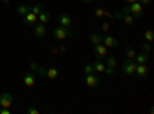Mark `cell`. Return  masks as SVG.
I'll return each mask as SVG.
<instances>
[{"instance_id": "cell-1", "label": "cell", "mask_w": 154, "mask_h": 114, "mask_svg": "<svg viewBox=\"0 0 154 114\" xmlns=\"http://www.w3.org/2000/svg\"><path fill=\"white\" fill-rule=\"evenodd\" d=\"M72 35V31L69 28H65V26H56L53 29V37L56 40H65V39H69V37Z\"/></svg>"}, {"instance_id": "cell-2", "label": "cell", "mask_w": 154, "mask_h": 114, "mask_svg": "<svg viewBox=\"0 0 154 114\" xmlns=\"http://www.w3.org/2000/svg\"><path fill=\"white\" fill-rule=\"evenodd\" d=\"M123 12H130V14H133V16H142V12H143V9H142V3L140 2H133V3H130L128 6H125L123 9H122Z\"/></svg>"}, {"instance_id": "cell-3", "label": "cell", "mask_w": 154, "mask_h": 114, "mask_svg": "<svg viewBox=\"0 0 154 114\" xmlns=\"http://www.w3.org/2000/svg\"><path fill=\"white\" fill-rule=\"evenodd\" d=\"M136 66H137V63L134 62V60H131V59H126L123 63H122V71H123V74L125 75H133L134 72H136Z\"/></svg>"}, {"instance_id": "cell-4", "label": "cell", "mask_w": 154, "mask_h": 114, "mask_svg": "<svg viewBox=\"0 0 154 114\" xmlns=\"http://www.w3.org/2000/svg\"><path fill=\"white\" fill-rule=\"evenodd\" d=\"M93 51H94V54H96V57L97 59H105L106 56H108V48L103 45V43H97V45H93Z\"/></svg>"}, {"instance_id": "cell-5", "label": "cell", "mask_w": 154, "mask_h": 114, "mask_svg": "<svg viewBox=\"0 0 154 114\" xmlns=\"http://www.w3.org/2000/svg\"><path fill=\"white\" fill-rule=\"evenodd\" d=\"M38 72H40L42 75H46V77L51 79V80H54V79L59 77V69H57L56 66H49V68H46V69L38 68Z\"/></svg>"}, {"instance_id": "cell-6", "label": "cell", "mask_w": 154, "mask_h": 114, "mask_svg": "<svg viewBox=\"0 0 154 114\" xmlns=\"http://www.w3.org/2000/svg\"><path fill=\"white\" fill-rule=\"evenodd\" d=\"M102 43H103L106 48H117L119 46V39L117 37H114V35H105V37H102Z\"/></svg>"}, {"instance_id": "cell-7", "label": "cell", "mask_w": 154, "mask_h": 114, "mask_svg": "<svg viewBox=\"0 0 154 114\" xmlns=\"http://www.w3.org/2000/svg\"><path fill=\"white\" fill-rule=\"evenodd\" d=\"M22 80H23V85H25V86H28V88L34 86V85H35V72L28 71L26 74H23Z\"/></svg>"}, {"instance_id": "cell-8", "label": "cell", "mask_w": 154, "mask_h": 114, "mask_svg": "<svg viewBox=\"0 0 154 114\" xmlns=\"http://www.w3.org/2000/svg\"><path fill=\"white\" fill-rule=\"evenodd\" d=\"M85 83H86L89 88H97V86L100 85V79L96 75V72H93V74H86Z\"/></svg>"}, {"instance_id": "cell-9", "label": "cell", "mask_w": 154, "mask_h": 114, "mask_svg": "<svg viewBox=\"0 0 154 114\" xmlns=\"http://www.w3.org/2000/svg\"><path fill=\"white\" fill-rule=\"evenodd\" d=\"M11 105H12V96L9 93H2L0 94V106L11 108Z\"/></svg>"}, {"instance_id": "cell-10", "label": "cell", "mask_w": 154, "mask_h": 114, "mask_svg": "<svg viewBox=\"0 0 154 114\" xmlns=\"http://www.w3.org/2000/svg\"><path fill=\"white\" fill-rule=\"evenodd\" d=\"M59 25L60 26H65V28H71V16L63 12V14L59 16Z\"/></svg>"}, {"instance_id": "cell-11", "label": "cell", "mask_w": 154, "mask_h": 114, "mask_svg": "<svg viewBox=\"0 0 154 114\" xmlns=\"http://www.w3.org/2000/svg\"><path fill=\"white\" fill-rule=\"evenodd\" d=\"M139 79H143L148 75V66H146V63H142V65H137L136 66V72H134Z\"/></svg>"}, {"instance_id": "cell-12", "label": "cell", "mask_w": 154, "mask_h": 114, "mask_svg": "<svg viewBox=\"0 0 154 114\" xmlns=\"http://www.w3.org/2000/svg\"><path fill=\"white\" fill-rule=\"evenodd\" d=\"M105 66H106V69L116 71V68H117V59L114 56H106L105 57Z\"/></svg>"}, {"instance_id": "cell-13", "label": "cell", "mask_w": 154, "mask_h": 114, "mask_svg": "<svg viewBox=\"0 0 154 114\" xmlns=\"http://www.w3.org/2000/svg\"><path fill=\"white\" fill-rule=\"evenodd\" d=\"M46 32V28L43 23H38V25H34V37L35 39H42Z\"/></svg>"}, {"instance_id": "cell-14", "label": "cell", "mask_w": 154, "mask_h": 114, "mask_svg": "<svg viewBox=\"0 0 154 114\" xmlns=\"http://www.w3.org/2000/svg\"><path fill=\"white\" fill-rule=\"evenodd\" d=\"M23 22H25V25H26V26H34L35 22H37V16L32 14V12L29 11L28 14H25V16H23Z\"/></svg>"}, {"instance_id": "cell-15", "label": "cell", "mask_w": 154, "mask_h": 114, "mask_svg": "<svg viewBox=\"0 0 154 114\" xmlns=\"http://www.w3.org/2000/svg\"><path fill=\"white\" fill-rule=\"evenodd\" d=\"M148 54L146 53H137L136 57H134V62L137 63V65H142V63H146L148 62Z\"/></svg>"}, {"instance_id": "cell-16", "label": "cell", "mask_w": 154, "mask_h": 114, "mask_svg": "<svg viewBox=\"0 0 154 114\" xmlns=\"http://www.w3.org/2000/svg\"><path fill=\"white\" fill-rule=\"evenodd\" d=\"M93 66H94V72H103L105 68H106V66H105V63L102 62L100 59H97V60L93 63Z\"/></svg>"}, {"instance_id": "cell-17", "label": "cell", "mask_w": 154, "mask_h": 114, "mask_svg": "<svg viewBox=\"0 0 154 114\" xmlns=\"http://www.w3.org/2000/svg\"><path fill=\"white\" fill-rule=\"evenodd\" d=\"M49 19H51V14H49V12H46V11H42L40 14L37 16V20L40 22V23H43V25H45V23H48V22H49Z\"/></svg>"}, {"instance_id": "cell-18", "label": "cell", "mask_w": 154, "mask_h": 114, "mask_svg": "<svg viewBox=\"0 0 154 114\" xmlns=\"http://www.w3.org/2000/svg\"><path fill=\"white\" fill-rule=\"evenodd\" d=\"M123 12V11H122ZM122 20L126 23V25H130V26H133V25H134V16L133 14H130V12H123V17H122Z\"/></svg>"}, {"instance_id": "cell-19", "label": "cell", "mask_w": 154, "mask_h": 114, "mask_svg": "<svg viewBox=\"0 0 154 114\" xmlns=\"http://www.w3.org/2000/svg\"><path fill=\"white\" fill-rule=\"evenodd\" d=\"M29 11L32 12V14L38 16V14H40V12L43 11V6H42L40 3H34V5H29Z\"/></svg>"}, {"instance_id": "cell-20", "label": "cell", "mask_w": 154, "mask_h": 114, "mask_svg": "<svg viewBox=\"0 0 154 114\" xmlns=\"http://www.w3.org/2000/svg\"><path fill=\"white\" fill-rule=\"evenodd\" d=\"M143 39H145L146 43H151V42H152V39H154V32H152V29H146V31L143 32Z\"/></svg>"}, {"instance_id": "cell-21", "label": "cell", "mask_w": 154, "mask_h": 114, "mask_svg": "<svg viewBox=\"0 0 154 114\" xmlns=\"http://www.w3.org/2000/svg\"><path fill=\"white\" fill-rule=\"evenodd\" d=\"M91 45H97V43H102V35L100 34H97V32H93L91 34Z\"/></svg>"}, {"instance_id": "cell-22", "label": "cell", "mask_w": 154, "mask_h": 114, "mask_svg": "<svg viewBox=\"0 0 154 114\" xmlns=\"http://www.w3.org/2000/svg\"><path fill=\"white\" fill-rule=\"evenodd\" d=\"M28 12H29V5H22V6H19L17 8V14L19 16H25V14H28Z\"/></svg>"}, {"instance_id": "cell-23", "label": "cell", "mask_w": 154, "mask_h": 114, "mask_svg": "<svg viewBox=\"0 0 154 114\" xmlns=\"http://www.w3.org/2000/svg\"><path fill=\"white\" fill-rule=\"evenodd\" d=\"M125 54H126V59H131V60H134V57H136V51H134V49L133 48H126L125 49Z\"/></svg>"}, {"instance_id": "cell-24", "label": "cell", "mask_w": 154, "mask_h": 114, "mask_svg": "<svg viewBox=\"0 0 154 114\" xmlns=\"http://www.w3.org/2000/svg\"><path fill=\"white\" fill-rule=\"evenodd\" d=\"M83 72H85V74H93V72H94L93 63H88V65H85V66H83Z\"/></svg>"}, {"instance_id": "cell-25", "label": "cell", "mask_w": 154, "mask_h": 114, "mask_svg": "<svg viewBox=\"0 0 154 114\" xmlns=\"http://www.w3.org/2000/svg\"><path fill=\"white\" fill-rule=\"evenodd\" d=\"M140 48H142V53H146V54H149L151 53V43H142V46H140Z\"/></svg>"}, {"instance_id": "cell-26", "label": "cell", "mask_w": 154, "mask_h": 114, "mask_svg": "<svg viewBox=\"0 0 154 114\" xmlns=\"http://www.w3.org/2000/svg\"><path fill=\"white\" fill-rule=\"evenodd\" d=\"M38 68H40V66H38V63H37V62H31V63H29V69H31L32 72L38 71Z\"/></svg>"}, {"instance_id": "cell-27", "label": "cell", "mask_w": 154, "mask_h": 114, "mask_svg": "<svg viewBox=\"0 0 154 114\" xmlns=\"http://www.w3.org/2000/svg\"><path fill=\"white\" fill-rule=\"evenodd\" d=\"M26 112H28V114H38L40 111H38L37 108H34V106H28V108H26Z\"/></svg>"}, {"instance_id": "cell-28", "label": "cell", "mask_w": 154, "mask_h": 114, "mask_svg": "<svg viewBox=\"0 0 154 114\" xmlns=\"http://www.w3.org/2000/svg\"><path fill=\"white\" fill-rule=\"evenodd\" d=\"M94 12H96V17H103V12H105V11H103V9H102L100 6H97Z\"/></svg>"}, {"instance_id": "cell-29", "label": "cell", "mask_w": 154, "mask_h": 114, "mask_svg": "<svg viewBox=\"0 0 154 114\" xmlns=\"http://www.w3.org/2000/svg\"><path fill=\"white\" fill-rule=\"evenodd\" d=\"M102 31H105V32L109 31V23H108V22H103V23H102Z\"/></svg>"}, {"instance_id": "cell-30", "label": "cell", "mask_w": 154, "mask_h": 114, "mask_svg": "<svg viewBox=\"0 0 154 114\" xmlns=\"http://www.w3.org/2000/svg\"><path fill=\"white\" fill-rule=\"evenodd\" d=\"M139 2L142 3V5H149V3L152 2V0H139Z\"/></svg>"}, {"instance_id": "cell-31", "label": "cell", "mask_w": 154, "mask_h": 114, "mask_svg": "<svg viewBox=\"0 0 154 114\" xmlns=\"http://www.w3.org/2000/svg\"><path fill=\"white\" fill-rule=\"evenodd\" d=\"M82 2H83V3H93L94 0H82Z\"/></svg>"}, {"instance_id": "cell-32", "label": "cell", "mask_w": 154, "mask_h": 114, "mask_svg": "<svg viewBox=\"0 0 154 114\" xmlns=\"http://www.w3.org/2000/svg\"><path fill=\"white\" fill-rule=\"evenodd\" d=\"M126 3H133V2H139V0H125Z\"/></svg>"}]
</instances>
